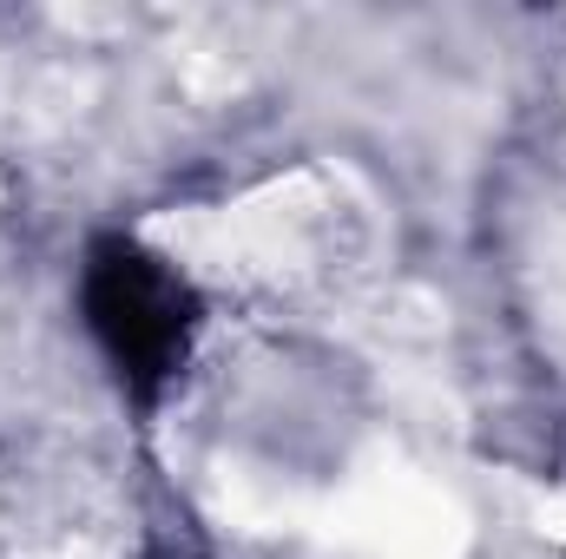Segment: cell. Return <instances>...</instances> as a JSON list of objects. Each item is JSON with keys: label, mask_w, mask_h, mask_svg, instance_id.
Wrapping results in <instances>:
<instances>
[{"label": "cell", "mask_w": 566, "mask_h": 559, "mask_svg": "<svg viewBox=\"0 0 566 559\" xmlns=\"http://www.w3.org/2000/svg\"><path fill=\"white\" fill-rule=\"evenodd\" d=\"M80 323H86L93 349L106 356L113 382L139 409H158L178 389V376L191 369V349L205 329V296L151 244L106 231L80 257Z\"/></svg>", "instance_id": "cell-1"}]
</instances>
